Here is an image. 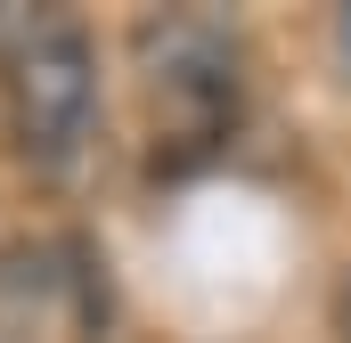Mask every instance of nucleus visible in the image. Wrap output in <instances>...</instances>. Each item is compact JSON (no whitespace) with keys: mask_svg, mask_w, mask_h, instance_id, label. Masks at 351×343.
Segmentation results:
<instances>
[{"mask_svg":"<svg viewBox=\"0 0 351 343\" xmlns=\"http://www.w3.org/2000/svg\"><path fill=\"white\" fill-rule=\"evenodd\" d=\"M131 58H139V82L164 115V139H172V172L213 156L237 123V98H245V49L221 16L204 8H164L131 33Z\"/></svg>","mask_w":351,"mask_h":343,"instance_id":"obj_1","label":"nucleus"},{"mask_svg":"<svg viewBox=\"0 0 351 343\" xmlns=\"http://www.w3.org/2000/svg\"><path fill=\"white\" fill-rule=\"evenodd\" d=\"M98 123V49L74 25H33L8 58V131L41 172H66Z\"/></svg>","mask_w":351,"mask_h":343,"instance_id":"obj_2","label":"nucleus"},{"mask_svg":"<svg viewBox=\"0 0 351 343\" xmlns=\"http://www.w3.org/2000/svg\"><path fill=\"white\" fill-rule=\"evenodd\" d=\"M335 335L351 343V278H343V294H335Z\"/></svg>","mask_w":351,"mask_h":343,"instance_id":"obj_3","label":"nucleus"},{"mask_svg":"<svg viewBox=\"0 0 351 343\" xmlns=\"http://www.w3.org/2000/svg\"><path fill=\"white\" fill-rule=\"evenodd\" d=\"M335 49H343V66H351V8L335 16Z\"/></svg>","mask_w":351,"mask_h":343,"instance_id":"obj_4","label":"nucleus"}]
</instances>
